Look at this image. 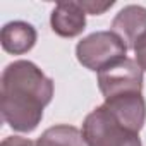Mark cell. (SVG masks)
Masks as SVG:
<instances>
[{
  "instance_id": "5",
  "label": "cell",
  "mask_w": 146,
  "mask_h": 146,
  "mask_svg": "<svg viewBox=\"0 0 146 146\" xmlns=\"http://www.w3.org/2000/svg\"><path fill=\"white\" fill-rule=\"evenodd\" d=\"M119 122H122L125 127L139 132L146 122V102L143 98V93H129L120 95L105 100L103 103Z\"/></svg>"
},
{
  "instance_id": "12",
  "label": "cell",
  "mask_w": 146,
  "mask_h": 146,
  "mask_svg": "<svg viewBox=\"0 0 146 146\" xmlns=\"http://www.w3.org/2000/svg\"><path fill=\"white\" fill-rule=\"evenodd\" d=\"M0 146H36V141H31L21 136H9L0 143Z\"/></svg>"
},
{
  "instance_id": "3",
  "label": "cell",
  "mask_w": 146,
  "mask_h": 146,
  "mask_svg": "<svg viewBox=\"0 0 146 146\" xmlns=\"http://www.w3.org/2000/svg\"><path fill=\"white\" fill-rule=\"evenodd\" d=\"M127 45L124 40L110 31H96L83 38L76 45L78 62L88 70L100 72L105 67L127 57Z\"/></svg>"
},
{
  "instance_id": "1",
  "label": "cell",
  "mask_w": 146,
  "mask_h": 146,
  "mask_svg": "<svg viewBox=\"0 0 146 146\" xmlns=\"http://www.w3.org/2000/svg\"><path fill=\"white\" fill-rule=\"evenodd\" d=\"M53 98V81L31 60H14L2 72L0 110L4 120L17 132H33L45 107Z\"/></svg>"
},
{
  "instance_id": "4",
  "label": "cell",
  "mask_w": 146,
  "mask_h": 146,
  "mask_svg": "<svg viewBox=\"0 0 146 146\" xmlns=\"http://www.w3.org/2000/svg\"><path fill=\"white\" fill-rule=\"evenodd\" d=\"M98 88L105 100L129 93H143V69L134 58L125 57L98 72Z\"/></svg>"
},
{
  "instance_id": "7",
  "label": "cell",
  "mask_w": 146,
  "mask_h": 146,
  "mask_svg": "<svg viewBox=\"0 0 146 146\" xmlns=\"http://www.w3.org/2000/svg\"><path fill=\"white\" fill-rule=\"evenodd\" d=\"M112 31L119 35L127 48H134L137 38L146 33V7L125 5L112 21Z\"/></svg>"
},
{
  "instance_id": "8",
  "label": "cell",
  "mask_w": 146,
  "mask_h": 146,
  "mask_svg": "<svg viewBox=\"0 0 146 146\" xmlns=\"http://www.w3.org/2000/svg\"><path fill=\"white\" fill-rule=\"evenodd\" d=\"M2 48L11 55L28 53L38 40V33L33 24L26 21H11L2 28Z\"/></svg>"
},
{
  "instance_id": "6",
  "label": "cell",
  "mask_w": 146,
  "mask_h": 146,
  "mask_svg": "<svg viewBox=\"0 0 146 146\" xmlns=\"http://www.w3.org/2000/svg\"><path fill=\"white\" fill-rule=\"evenodd\" d=\"M50 26L62 38H76L86 29V12L79 2H58L52 11Z\"/></svg>"
},
{
  "instance_id": "9",
  "label": "cell",
  "mask_w": 146,
  "mask_h": 146,
  "mask_svg": "<svg viewBox=\"0 0 146 146\" xmlns=\"http://www.w3.org/2000/svg\"><path fill=\"white\" fill-rule=\"evenodd\" d=\"M36 146H86L83 132L69 124H57L48 127L38 139Z\"/></svg>"
},
{
  "instance_id": "11",
  "label": "cell",
  "mask_w": 146,
  "mask_h": 146,
  "mask_svg": "<svg viewBox=\"0 0 146 146\" xmlns=\"http://www.w3.org/2000/svg\"><path fill=\"white\" fill-rule=\"evenodd\" d=\"M132 50H134V55H136L134 60L137 62V65L143 70H146V33L137 38V41H136Z\"/></svg>"
},
{
  "instance_id": "10",
  "label": "cell",
  "mask_w": 146,
  "mask_h": 146,
  "mask_svg": "<svg viewBox=\"0 0 146 146\" xmlns=\"http://www.w3.org/2000/svg\"><path fill=\"white\" fill-rule=\"evenodd\" d=\"M81 7L84 9L86 14H91V16H100L103 12H107L115 2L113 0H110V2H79Z\"/></svg>"
},
{
  "instance_id": "2",
  "label": "cell",
  "mask_w": 146,
  "mask_h": 146,
  "mask_svg": "<svg viewBox=\"0 0 146 146\" xmlns=\"http://www.w3.org/2000/svg\"><path fill=\"white\" fill-rule=\"evenodd\" d=\"M81 132L86 146H143L139 132L119 122L105 105L86 115Z\"/></svg>"
}]
</instances>
